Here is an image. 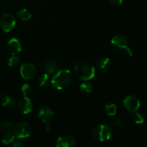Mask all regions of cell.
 Listing matches in <instances>:
<instances>
[{
  "instance_id": "obj_1",
  "label": "cell",
  "mask_w": 147,
  "mask_h": 147,
  "mask_svg": "<svg viewBox=\"0 0 147 147\" xmlns=\"http://www.w3.org/2000/svg\"><path fill=\"white\" fill-rule=\"evenodd\" d=\"M74 73L80 80L88 81L94 78L96 70L95 67L90 62L87 60H81L78 62L75 65Z\"/></svg>"
},
{
  "instance_id": "obj_2",
  "label": "cell",
  "mask_w": 147,
  "mask_h": 147,
  "mask_svg": "<svg viewBox=\"0 0 147 147\" xmlns=\"http://www.w3.org/2000/svg\"><path fill=\"white\" fill-rule=\"evenodd\" d=\"M72 81V74L68 70H58L51 79V85L57 90H63L70 84Z\"/></svg>"
},
{
  "instance_id": "obj_3",
  "label": "cell",
  "mask_w": 147,
  "mask_h": 147,
  "mask_svg": "<svg viewBox=\"0 0 147 147\" xmlns=\"http://www.w3.org/2000/svg\"><path fill=\"white\" fill-rule=\"evenodd\" d=\"M112 131L111 127L109 125L99 124L95 126L92 131V135L96 141L103 142L108 141L111 137Z\"/></svg>"
},
{
  "instance_id": "obj_4",
  "label": "cell",
  "mask_w": 147,
  "mask_h": 147,
  "mask_svg": "<svg viewBox=\"0 0 147 147\" xmlns=\"http://www.w3.org/2000/svg\"><path fill=\"white\" fill-rule=\"evenodd\" d=\"M20 73L22 78L27 80H31L37 76V70L34 65L31 63H24L20 67Z\"/></svg>"
},
{
  "instance_id": "obj_5",
  "label": "cell",
  "mask_w": 147,
  "mask_h": 147,
  "mask_svg": "<svg viewBox=\"0 0 147 147\" xmlns=\"http://www.w3.org/2000/svg\"><path fill=\"white\" fill-rule=\"evenodd\" d=\"M15 137L19 139H23L28 138L32 133V129L30 125L27 122H22L14 126L13 129Z\"/></svg>"
},
{
  "instance_id": "obj_6",
  "label": "cell",
  "mask_w": 147,
  "mask_h": 147,
  "mask_svg": "<svg viewBox=\"0 0 147 147\" xmlns=\"http://www.w3.org/2000/svg\"><path fill=\"white\" fill-rule=\"evenodd\" d=\"M111 42L112 45L114 46L116 48L126 50L129 56H132V55H133L131 49L129 48V47H128V43H129L128 40L124 36L120 35V34L114 36L111 39Z\"/></svg>"
},
{
  "instance_id": "obj_7",
  "label": "cell",
  "mask_w": 147,
  "mask_h": 147,
  "mask_svg": "<svg viewBox=\"0 0 147 147\" xmlns=\"http://www.w3.org/2000/svg\"><path fill=\"white\" fill-rule=\"evenodd\" d=\"M16 24V20L13 14L7 13L1 17L0 20V27L5 32H9L14 27Z\"/></svg>"
},
{
  "instance_id": "obj_8",
  "label": "cell",
  "mask_w": 147,
  "mask_h": 147,
  "mask_svg": "<svg viewBox=\"0 0 147 147\" xmlns=\"http://www.w3.org/2000/svg\"><path fill=\"white\" fill-rule=\"evenodd\" d=\"M123 106L129 113L137 111L141 106L139 99L134 96H128L123 100Z\"/></svg>"
},
{
  "instance_id": "obj_9",
  "label": "cell",
  "mask_w": 147,
  "mask_h": 147,
  "mask_svg": "<svg viewBox=\"0 0 147 147\" xmlns=\"http://www.w3.org/2000/svg\"><path fill=\"white\" fill-rule=\"evenodd\" d=\"M37 115L43 123H46V122H50L53 119L54 112L48 106H43L38 109Z\"/></svg>"
},
{
  "instance_id": "obj_10",
  "label": "cell",
  "mask_w": 147,
  "mask_h": 147,
  "mask_svg": "<svg viewBox=\"0 0 147 147\" xmlns=\"http://www.w3.org/2000/svg\"><path fill=\"white\" fill-rule=\"evenodd\" d=\"M7 50L11 55L19 54L22 51V44L20 40L15 37H12L7 44Z\"/></svg>"
},
{
  "instance_id": "obj_11",
  "label": "cell",
  "mask_w": 147,
  "mask_h": 147,
  "mask_svg": "<svg viewBox=\"0 0 147 147\" xmlns=\"http://www.w3.org/2000/svg\"><path fill=\"white\" fill-rule=\"evenodd\" d=\"M18 109L24 114H28L32 111L33 104L32 100L29 97H24L20 99L18 102Z\"/></svg>"
},
{
  "instance_id": "obj_12",
  "label": "cell",
  "mask_w": 147,
  "mask_h": 147,
  "mask_svg": "<svg viewBox=\"0 0 147 147\" xmlns=\"http://www.w3.org/2000/svg\"><path fill=\"white\" fill-rule=\"evenodd\" d=\"M76 145L75 139L69 135L60 136L56 142V146L57 147H73Z\"/></svg>"
},
{
  "instance_id": "obj_13",
  "label": "cell",
  "mask_w": 147,
  "mask_h": 147,
  "mask_svg": "<svg viewBox=\"0 0 147 147\" xmlns=\"http://www.w3.org/2000/svg\"><path fill=\"white\" fill-rule=\"evenodd\" d=\"M111 67V61L109 57H102L96 64V69L100 73H105L108 71Z\"/></svg>"
},
{
  "instance_id": "obj_14",
  "label": "cell",
  "mask_w": 147,
  "mask_h": 147,
  "mask_svg": "<svg viewBox=\"0 0 147 147\" xmlns=\"http://www.w3.org/2000/svg\"><path fill=\"white\" fill-rule=\"evenodd\" d=\"M57 63L55 62V60H53V59L46 60L44 64H43V69L45 71V73L49 75L53 74L54 73H55V71L57 70Z\"/></svg>"
},
{
  "instance_id": "obj_15",
  "label": "cell",
  "mask_w": 147,
  "mask_h": 147,
  "mask_svg": "<svg viewBox=\"0 0 147 147\" xmlns=\"http://www.w3.org/2000/svg\"><path fill=\"white\" fill-rule=\"evenodd\" d=\"M1 106L6 109H13L16 106V101L14 98L9 96H5L1 99Z\"/></svg>"
},
{
  "instance_id": "obj_16",
  "label": "cell",
  "mask_w": 147,
  "mask_h": 147,
  "mask_svg": "<svg viewBox=\"0 0 147 147\" xmlns=\"http://www.w3.org/2000/svg\"><path fill=\"white\" fill-rule=\"evenodd\" d=\"M15 135L13 131H9L4 132V135L2 136V143L5 145L9 144L10 143L13 142L15 139Z\"/></svg>"
},
{
  "instance_id": "obj_17",
  "label": "cell",
  "mask_w": 147,
  "mask_h": 147,
  "mask_svg": "<svg viewBox=\"0 0 147 147\" xmlns=\"http://www.w3.org/2000/svg\"><path fill=\"white\" fill-rule=\"evenodd\" d=\"M79 90H80V93H83V94L88 95L93 93V90H94V87H93L91 83H83L80 86Z\"/></svg>"
},
{
  "instance_id": "obj_18",
  "label": "cell",
  "mask_w": 147,
  "mask_h": 147,
  "mask_svg": "<svg viewBox=\"0 0 147 147\" xmlns=\"http://www.w3.org/2000/svg\"><path fill=\"white\" fill-rule=\"evenodd\" d=\"M17 16L19 19L23 21H27L32 17V13L27 9H22L17 11Z\"/></svg>"
},
{
  "instance_id": "obj_19",
  "label": "cell",
  "mask_w": 147,
  "mask_h": 147,
  "mask_svg": "<svg viewBox=\"0 0 147 147\" xmlns=\"http://www.w3.org/2000/svg\"><path fill=\"white\" fill-rule=\"evenodd\" d=\"M117 112V106L113 103H108L104 106V113L107 116H113Z\"/></svg>"
},
{
  "instance_id": "obj_20",
  "label": "cell",
  "mask_w": 147,
  "mask_h": 147,
  "mask_svg": "<svg viewBox=\"0 0 147 147\" xmlns=\"http://www.w3.org/2000/svg\"><path fill=\"white\" fill-rule=\"evenodd\" d=\"M50 82H51V80H50V75L47 73L42 74L38 79V83L40 87H46L50 84Z\"/></svg>"
},
{
  "instance_id": "obj_21",
  "label": "cell",
  "mask_w": 147,
  "mask_h": 147,
  "mask_svg": "<svg viewBox=\"0 0 147 147\" xmlns=\"http://www.w3.org/2000/svg\"><path fill=\"white\" fill-rule=\"evenodd\" d=\"M14 128V123L12 121H4L0 124V130L3 133L9 131H13Z\"/></svg>"
},
{
  "instance_id": "obj_22",
  "label": "cell",
  "mask_w": 147,
  "mask_h": 147,
  "mask_svg": "<svg viewBox=\"0 0 147 147\" xmlns=\"http://www.w3.org/2000/svg\"><path fill=\"white\" fill-rule=\"evenodd\" d=\"M133 121L136 124H142L145 121L144 116L139 112L136 111L133 115Z\"/></svg>"
},
{
  "instance_id": "obj_23",
  "label": "cell",
  "mask_w": 147,
  "mask_h": 147,
  "mask_svg": "<svg viewBox=\"0 0 147 147\" xmlns=\"http://www.w3.org/2000/svg\"><path fill=\"white\" fill-rule=\"evenodd\" d=\"M20 61V57L15 55H12L11 57H10L8 59L7 65H8L9 67H14V66L17 65L19 64Z\"/></svg>"
},
{
  "instance_id": "obj_24",
  "label": "cell",
  "mask_w": 147,
  "mask_h": 147,
  "mask_svg": "<svg viewBox=\"0 0 147 147\" xmlns=\"http://www.w3.org/2000/svg\"><path fill=\"white\" fill-rule=\"evenodd\" d=\"M21 90L24 97H29L30 96V94L32 93L31 86L29 84H27V83H25V84H24L22 86Z\"/></svg>"
},
{
  "instance_id": "obj_25",
  "label": "cell",
  "mask_w": 147,
  "mask_h": 147,
  "mask_svg": "<svg viewBox=\"0 0 147 147\" xmlns=\"http://www.w3.org/2000/svg\"><path fill=\"white\" fill-rule=\"evenodd\" d=\"M24 146H25V144H24L22 142H21V141L20 140L15 141V142H14V143H13L12 144V146L14 147H22Z\"/></svg>"
},
{
  "instance_id": "obj_26",
  "label": "cell",
  "mask_w": 147,
  "mask_h": 147,
  "mask_svg": "<svg viewBox=\"0 0 147 147\" xmlns=\"http://www.w3.org/2000/svg\"><path fill=\"white\" fill-rule=\"evenodd\" d=\"M123 124V121L121 119H117L114 121V125L117 127L121 126Z\"/></svg>"
},
{
  "instance_id": "obj_27",
  "label": "cell",
  "mask_w": 147,
  "mask_h": 147,
  "mask_svg": "<svg viewBox=\"0 0 147 147\" xmlns=\"http://www.w3.org/2000/svg\"><path fill=\"white\" fill-rule=\"evenodd\" d=\"M113 5L119 6L123 3V0H109Z\"/></svg>"
},
{
  "instance_id": "obj_28",
  "label": "cell",
  "mask_w": 147,
  "mask_h": 147,
  "mask_svg": "<svg viewBox=\"0 0 147 147\" xmlns=\"http://www.w3.org/2000/svg\"><path fill=\"white\" fill-rule=\"evenodd\" d=\"M45 123V130L46 131H50L52 129V126L50 124V122H46V123Z\"/></svg>"
}]
</instances>
